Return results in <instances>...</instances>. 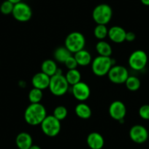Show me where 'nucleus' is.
<instances>
[{"label":"nucleus","instance_id":"1","mask_svg":"<svg viewBox=\"0 0 149 149\" xmlns=\"http://www.w3.org/2000/svg\"><path fill=\"white\" fill-rule=\"evenodd\" d=\"M47 116L46 109L40 103H31L24 113V119L28 124L37 126L42 122Z\"/></svg>","mask_w":149,"mask_h":149},{"label":"nucleus","instance_id":"2","mask_svg":"<svg viewBox=\"0 0 149 149\" xmlns=\"http://www.w3.org/2000/svg\"><path fill=\"white\" fill-rule=\"evenodd\" d=\"M113 66V60L108 56H98L91 63V69L97 76L102 77L108 74L111 67Z\"/></svg>","mask_w":149,"mask_h":149},{"label":"nucleus","instance_id":"3","mask_svg":"<svg viewBox=\"0 0 149 149\" xmlns=\"http://www.w3.org/2000/svg\"><path fill=\"white\" fill-rule=\"evenodd\" d=\"M65 47L72 53L75 54L84 48L86 39L84 34L78 31H73L69 34L65 39Z\"/></svg>","mask_w":149,"mask_h":149},{"label":"nucleus","instance_id":"4","mask_svg":"<svg viewBox=\"0 0 149 149\" xmlns=\"http://www.w3.org/2000/svg\"><path fill=\"white\" fill-rule=\"evenodd\" d=\"M48 88L54 95L60 97L67 92L69 84L62 74H56L51 77Z\"/></svg>","mask_w":149,"mask_h":149},{"label":"nucleus","instance_id":"5","mask_svg":"<svg viewBox=\"0 0 149 149\" xmlns=\"http://www.w3.org/2000/svg\"><path fill=\"white\" fill-rule=\"evenodd\" d=\"M113 10L110 5L107 4H100L94 8L92 12V18L97 24L106 25L111 20Z\"/></svg>","mask_w":149,"mask_h":149},{"label":"nucleus","instance_id":"6","mask_svg":"<svg viewBox=\"0 0 149 149\" xmlns=\"http://www.w3.org/2000/svg\"><path fill=\"white\" fill-rule=\"evenodd\" d=\"M42 131L48 137H56L61 131V121L54 116H47L40 124Z\"/></svg>","mask_w":149,"mask_h":149},{"label":"nucleus","instance_id":"7","mask_svg":"<svg viewBox=\"0 0 149 149\" xmlns=\"http://www.w3.org/2000/svg\"><path fill=\"white\" fill-rule=\"evenodd\" d=\"M148 63V56L144 51L137 50L132 53L129 58V65L135 71H140L146 67Z\"/></svg>","mask_w":149,"mask_h":149},{"label":"nucleus","instance_id":"8","mask_svg":"<svg viewBox=\"0 0 149 149\" xmlns=\"http://www.w3.org/2000/svg\"><path fill=\"white\" fill-rule=\"evenodd\" d=\"M12 15L16 21L20 22H26L31 19L32 11L29 5L25 2H18L14 5Z\"/></svg>","mask_w":149,"mask_h":149},{"label":"nucleus","instance_id":"9","mask_svg":"<svg viewBox=\"0 0 149 149\" xmlns=\"http://www.w3.org/2000/svg\"><path fill=\"white\" fill-rule=\"evenodd\" d=\"M107 75L109 80L116 84H125L126 81L130 76L127 69L124 66L121 65L113 66Z\"/></svg>","mask_w":149,"mask_h":149},{"label":"nucleus","instance_id":"10","mask_svg":"<svg viewBox=\"0 0 149 149\" xmlns=\"http://www.w3.org/2000/svg\"><path fill=\"white\" fill-rule=\"evenodd\" d=\"M130 137L134 143L142 144L147 141L148 138V132L144 126L137 124L130 129Z\"/></svg>","mask_w":149,"mask_h":149},{"label":"nucleus","instance_id":"11","mask_svg":"<svg viewBox=\"0 0 149 149\" xmlns=\"http://www.w3.org/2000/svg\"><path fill=\"white\" fill-rule=\"evenodd\" d=\"M109 114L111 118L121 122L127 114V107L121 101H114L109 107Z\"/></svg>","mask_w":149,"mask_h":149},{"label":"nucleus","instance_id":"12","mask_svg":"<svg viewBox=\"0 0 149 149\" xmlns=\"http://www.w3.org/2000/svg\"><path fill=\"white\" fill-rule=\"evenodd\" d=\"M72 93L76 100H78V101L84 102L88 99L91 94V90L88 84L81 81L72 86Z\"/></svg>","mask_w":149,"mask_h":149},{"label":"nucleus","instance_id":"13","mask_svg":"<svg viewBox=\"0 0 149 149\" xmlns=\"http://www.w3.org/2000/svg\"><path fill=\"white\" fill-rule=\"evenodd\" d=\"M50 80H51V77L42 72H40L36 73L33 76L31 79V84L34 88L43 90L49 87Z\"/></svg>","mask_w":149,"mask_h":149},{"label":"nucleus","instance_id":"14","mask_svg":"<svg viewBox=\"0 0 149 149\" xmlns=\"http://www.w3.org/2000/svg\"><path fill=\"white\" fill-rule=\"evenodd\" d=\"M127 31L121 26H114L108 29V34L110 40L116 43H121L126 40Z\"/></svg>","mask_w":149,"mask_h":149},{"label":"nucleus","instance_id":"15","mask_svg":"<svg viewBox=\"0 0 149 149\" xmlns=\"http://www.w3.org/2000/svg\"><path fill=\"white\" fill-rule=\"evenodd\" d=\"M87 144L91 149H102L104 146V140L98 132H91L86 139Z\"/></svg>","mask_w":149,"mask_h":149},{"label":"nucleus","instance_id":"16","mask_svg":"<svg viewBox=\"0 0 149 149\" xmlns=\"http://www.w3.org/2000/svg\"><path fill=\"white\" fill-rule=\"evenodd\" d=\"M15 143L19 149H29L33 145L32 137L29 133L21 132L15 138Z\"/></svg>","mask_w":149,"mask_h":149},{"label":"nucleus","instance_id":"17","mask_svg":"<svg viewBox=\"0 0 149 149\" xmlns=\"http://www.w3.org/2000/svg\"><path fill=\"white\" fill-rule=\"evenodd\" d=\"M74 57L78 65L83 66V67L91 64V60H92L91 54L88 51L84 49L75 53Z\"/></svg>","mask_w":149,"mask_h":149},{"label":"nucleus","instance_id":"18","mask_svg":"<svg viewBox=\"0 0 149 149\" xmlns=\"http://www.w3.org/2000/svg\"><path fill=\"white\" fill-rule=\"evenodd\" d=\"M74 112L77 116L82 119H88L91 116V114H92L91 109L88 104L85 103H80L77 104L74 108Z\"/></svg>","mask_w":149,"mask_h":149},{"label":"nucleus","instance_id":"19","mask_svg":"<svg viewBox=\"0 0 149 149\" xmlns=\"http://www.w3.org/2000/svg\"><path fill=\"white\" fill-rule=\"evenodd\" d=\"M58 69L56 61L51 59L45 60L41 65V70L42 72L48 74L50 77H52L53 75L56 74Z\"/></svg>","mask_w":149,"mask_h":149},{"label":"nucleus","instance_id":"20","mask_svg":"<svg viewBox=\"0 0 149 149\" xmlns=\"http://www.w3.org/2000/svg\"><path fill=\"white\" fill-rule=\"evenodd\" d=\"M96 51L99 54V56H111L113 50L108 42L104 40H100L96 45Z\"/></svg>","mask_w":149,"mask_h":149},{"label":"nucleus","instance_id":"21","mask_svg":"<svg viewBox=\"0 0 149 149\" xmlns=\"http://www.w3.org/2000/svg\"><path fill=\"white\" fill-rule=\"evenodd\" d=\"M54 58L56 61L59 63H64L66 60L72 56V53L64 47H59L54 51Z\"/></svg>","mask_w":149,"mask_h":149},{"label":"nucleus","instance_id":"22","mask_svg":"<svg viewBox=\"0 0 149 149\" xmlns=\"http://www.w3.org/2000/svg\"><path fill=\"white\" fill-rule=\"evenodd\" d=\"M65 78L69 85L74 86V84L81 81V74L79 70H78L77 69L68 70L65 75Z\"/></svg>","mask_w":149,"mask_h":149},{"label":"nucleus","instance_id":"23","mask_svg":"<svg viewBox=\"0 0 149 149\" xmlns=\"http://www.w3.org/2000/svg\"><path fill=\"white\" fill-rule=\"evenodd\" d=\"M126 87L131 91H135L140 88L141 83L140 79L136 76H129L125 82Z\"/></svg>","mask_w":149,"mask_h":149},{"label":"nucleus","instance_id":"24","mask_svg":"<svg viewBox=\"0 0 149 149\" xmlns=\"http://www.w3.org/2000/svg\"><path fill=\"white\" fill-rule=\"evenodd\" d=\"M42 90L39 89L37 88H33L30 90L29 93V100L31 103H40L42 100L43 94H42Z\"/></svg>","mask_w":149,"mask_h":149},{"label":"nucleus","instance_id":"25","mask_svg":"<svg viewBox=\"0 0 149 149\" xmlns=\"http://www.w3.org/2000/svg\"><path fill=\"white\" fill-rule=\"evenodd\" d=\"M94 34L97 39L102 40L108 34V29L106 27V25L97 24L94 30Z\"/></svg>","mask_w":149,"mask_h":149},{"label":"nucleus","instance_id":"26","mask_svg":"<svg viewBox=\"0 0 149 149\" xmlns=\"http://www.w3.org/2000/svg\"><path fill=\"white\" fill-rule=\"evenodd\" d=\"M67 114H68L67 109L64 106L59 105L57 106V107L54 109L53 116L61 121H62V120H64V118L67 116Z\"/></svg>","mask_w":149,"mask_h":149},{"label":"nucleus","instance_id":"27","mask_svg":"<svg viewBox=\"0 0 149 149\" xmlns=\"http://www.w3.org/2000/svg\"><path fill=\"white\" fill-rule=\"evenodd\" d=\"M13 8L14 4H13L8 0H5L0 6V11L4 15H10V14H12Z\"/></svg>","mask_w":149,"mask_h":149},{"label":"nucleus","instance_id":"28","mask_svg":"<svg viewBox=\"0 0 149 149\" xmlns=\"http://www.w3.org/2000/svg\"><path fill=\"white\" fill-rule=\"evenodd\" d=\"M139 116L144 120H149V104H143L139 109Z\"/></svg>","mask_w":149,"mask_h":149},{"label":"nucleus","instance_id":"29","mask_svg":"<svg viewBox=\"0 0 149 149\" xmlns=\"http://www.w3.org/2000/svg\"><path fill=\"white\" fill-rule=\"evenodd\" d=\"M64 64H65L66 67H67L68 70H74V69H76L77 67L78 66L76 60H75L74 57L72 56L69 57V58L66 60L65 62H64Z\"/></svg>","mask_w":149,"mask_h":149},{"label":"nucleus","instance_id":"30","mask_svg":"<svg viewBox=\"0 0 149 149\" xmlns=\"http://www.w3.org/2000/svg\"><path fill=\"white\" fill-rule=\"evenodd\" d=\"M136 35L134 32L132 31H128L126 34V40L128 42H132L135 40Z\"/></svg>","mask_w":149,"mask_h":149},{"label":"nucleus","instance_id":"31","mask_svg":"<svg viewBox=\"0 0 149 149\" xmlns=\"http://www.w3.org/2000/svg\"><path fill=\"white\" fill-rule=\"evenodd\" d=\"M140 2H142V4L146 6H149V0H140Z\"/></svg>","mask_w":149,"mask_h":149},{"label":"nucleus","instance_id":"32","mask_svg":"<svg viewBox=\"0 0 149 149\" xmlns=\"http://www.w3.org/2000/svg\"><path fill=\"white\" fill-rule=\"evenodd\" d=\"M29 149H41V148L40 146H37V145H32Z\"/></svg>","mask_w":149,"mask_h":149},{"label":"nucleus","instance_id":"33","mask_svg":"<svg viewBox=\"0 0 149 149\" xmlns=\"http://www.w3.org/2000/svg\"><path fill=\"white\" fill-rule=\"evenodd\" d=\"M8 1H10V2H12V3L14 4V5H15V4L21 2V0H8Z\"/></svg>","mask_w":149,"mask_h":149}]
</instances>
